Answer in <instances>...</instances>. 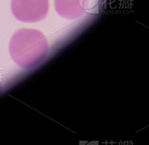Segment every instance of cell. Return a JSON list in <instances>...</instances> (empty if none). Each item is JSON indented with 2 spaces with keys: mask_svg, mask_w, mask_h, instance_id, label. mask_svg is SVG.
<instances>
[{
  "mask_svg": "<svg viewBox=\"0 0 149 145\" xmlns=\"http://www.w3.org/2000/svg\"><path fill=\"white\" fill-rule=\"evenodd\" d=\"M8 49L13 61L19 67L28 70L45 60L48 52V42L38 30L21 28L12 35Z\"/></svg>",
  "mask_w": 149,
  "mask_h": 145,
  "instance_id": "obj_1",
  "label": "cell"
},
{
  "mask_svg": "<svg viewBox=\"0 0 149 145\" xmlns=\"http://www.w3.org/2000/svg\"><path fill=\"white\" fill-rule=\"evenodd\" d=\"M48 10V0H11L12 14L25 23L41 21L47 17Z\"/></svg>",
  "mask_w": 149,
  "mask_h": 145,
  "instance_id": "obj_2",
  "label": "cell"
},
{
  "mask_svg": "<svg viewBox=\"0 0 149 145\" xmlns=\"http://www.w3.org/2000/svg\"><path fill=\"white\" fill-rule=\"evenodd\" d=\"M89 0H55V8L60 17L76 19L86 13Z\"/></svg>",
  "mask_w": 149,
  "mask_h": 145,
  "instance_id": "obj_3",
  "label": "cell"
},
{
  "mask_svg": "<svg viewBox=\"0 0 149 145\" xmlns=\"http://www.w3.org/2000/svg\"><path fill=\"white\" fill-rule=\"evenodd\" d=\"M2 84H1V83H0V93H2Z\"/></svg>",
  "mask_w": 149,
  "mask_h": 145,
  "instance_id": "obj_4",
  "label": "cell"
}]
</instances>
